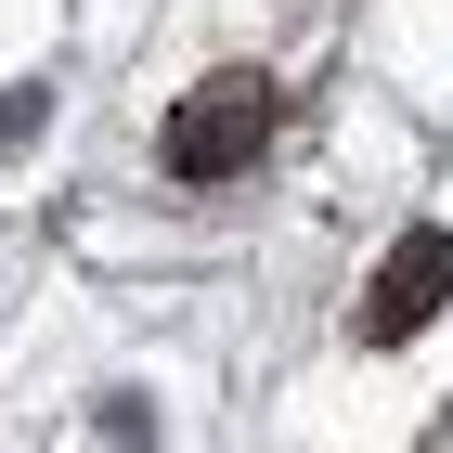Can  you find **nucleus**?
Returning a JSON list of instances; mask_svg holds the SVG:
<instances>
[{"instance_id":"obj_1","label":"nucleus","mask_w":453,"mask_h":453,"mask_svg":"<svg viewBox=\"0 0 453 453\" xmlns=\"http://www.w3.org/2000/svg\"><path fill=\"white\" fill-rule=\"evenodd\" d=\"M259 142H273V78H208L195 104L169 117V181H234V169H259Z\"/></svg>"},{"instance_id":"obj_2","label":"nucleus","mask_w":453,"mask_h":453,"mask_svg":"<svg viewBox=\"0 0 453 453\" xmlns=\"http://www.w3.org/2000/svg\"><path fill=\"white\" fill-rule=\"evenodd\" d=\"M441 298H453V234H441V220H415V234L388 246V273L363 285V349H402Z\"/></svg>"}]
</instances>
